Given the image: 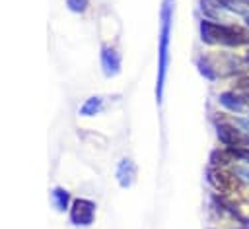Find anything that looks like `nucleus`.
<instances>
[{
	"mask_svg": "<svg viewBox=\"0 0 249 229\" xmlns=\"http://www.w3.org/2000/svg\"><path fill=\"white\" fill-rule=\"evenodd\" d=\"M202 41L206 43H222V45H243L249 43V35L233 25H218L212 21H202L200 25Z\"/></svg>",
	"mask_w": 249,
	"mask_h": 229,
	"instance_id": "nucleus-1",
	"label": "nucleus"
},
{
	"mask_svg": "<svg viewBox=\"0 0 249 229\" xmlns=\"http://www.w3.org/2000/svg\"><path fill=\"white\" fill-rule=\"evenodd\" d=\"M169 17H171V0H165L163 8V27H161V64H160V83H158V95H161V85H163V76H165V66H167V41H169Z\"/></svg>",
	"mask_w": 249,
	"mask_h": 229,
	"instance_id": "nucleus-2",
	"label": "nucleus"
},
{
	"mask_svg": "<svg viewBox=\"0 0 249 229\" xmlns=\"http://www.w3.org/2000/svg\"><path fill=\"white\" fill-rule=\"evenodd\" d=\"M218 136L228 146H249V136H245L243 130H235L230 124H220L218 126Z\"/></svg>",
	"mask_w": 249,
	"mask_h": 229,
	"instance_id": "nucleus-3",
	"label": "nucleus"
},
{
	"mask_svg": "<svg viewBox=\"0 0 249 229\" xmlns=\"http://www.w3.org/2000/svg\"><path fill=\"white\" fill-rule=\"evenodd\" d=\"M210 180L220 188V190H228L233 184V177L222 173V171H210Z\"/></svg>",
	"mask_w": 249,
	"mask_h": 229,
	"instance_id": "nucleus-4",
	"label": "nucleus"
},
{
	"mask_svg": "<svg viewBox=\"0 0 249 229\" xmlns=\"http://www.w3.org/2000/svg\"><path fill=\"white\" fill-rule=\"evenodd\" d=\"M74 217L80 219L82 223H88L91 219V204H88V202H76Z\"/></svg>",
	"mask_w": 249,
	"mask_h": 229,
	"instance_id": "nucleus-5",
	"label": "nucleus"
},
{
	"mask_svg": "<svg viewBox=\"0 0 249 229\" xmlns=\"http://www.w3.org/2000/svg\"><path fill=\"white\" fill-rule=\"evenodd\" d=\"M220 103L224 107H228L230 111H241L243 109V103L233 95V93H222L220 95Z\"/></svg>",
	"mask_w": 249,
	"mask_h": 229,
	"instance_id": "nucleus-6",
	"label": "nucleus"
},
{
	"mask_svg": "<svg viewBox=\"0 0 249 229\" xmlns=\"http://www.w3.org/2000/svg\"><path fill=\"white\" fill-rule=\"evenodd\" d=\"M231 153L241 157V159H245V161H249V151L247 149H231Z\"/></svg>",
	"mask_w": 249,
	"mask_h": 229,
	"instance_id": "nucleus-7",
	"label": "nucleus"
},
{
	"mask_svg": "<svg viewBox=\"0 0 249 229\" xmlns=\"http://www.w3.org/2000/svg\"><path fill=\"white\" fill-rule=\"evenodd\" d=\"M239 175H245V179H249V169H237Z\"/></svg>",
	"mask_w": 249,
	"mask_h": 229,
	"instance_id": "nucleus-8",
	"label": "nucleus"
},
{
	"mask_svg": "<svg viewBox=\"0 0 249 229\" xmlns=\"http://www.w3.org/2000/svg\"><path fill=\"white\" fill-rule=\"evenodd\" d=\"M247 62H249V52H247Z\"/></svg>",
	"mask_w": 249,
	"mask_h": 229,
	"instance_id": "nucleus-9",
	"label": "nucleus"
},
{
	"mask_svg": "<svg viewBox=\"0 0 249 229\" xmlns=\"http://www.w3.org/2000/svg\"><path fill=\"white\" fill-rule=\"evenodd\" d=\"M247 25H249V17H247Z\"/></svg>",
	"mask_w": 249,
	"mask_h": 229,
	"instance_id": "nucleus-10",
	"label": "nucleus"
},
{
	"mask_svg": "<svg viewBox=\"0 0 249 229\" xmlns=\"http://www.w3.org/2000/svg\"><path fill=\"white\" fill-rule=\"evenodd\" d=\"M247 97H249V93H247Z\"/></svg>",
	"mask_w": 249,
	"mask_h": 229,
	"instance_id": "nucleus-11",
	"label": "nucleus"
},
{
	"mask_svg": "<svg viewBox=\"0 0 249 229\" xmlns=\"http://www.w3.org/2000/svg\"><path fill=\"white\" fill-rule=\"evenodd\" d=\"M247 2H249V0H247Z\"/></svg>",
	"mask_w": 249,
	"mask_h": 229,
	"instance_id": "nucleus-12",
	"label": "nucleus"
}]
</instances>
